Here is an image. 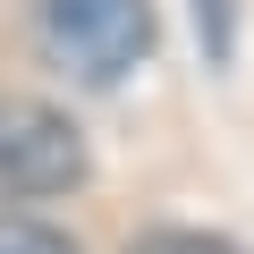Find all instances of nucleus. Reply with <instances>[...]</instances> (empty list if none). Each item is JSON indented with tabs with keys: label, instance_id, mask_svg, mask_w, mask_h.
<instances>
[{
	"label": "nucleus",
	"instance_id": "1",
	"mask_svg": "<svg viewBox=\"0 0 254 254\" xmlns=\"http://www.w3.org/2000/svg\"><path fill=\"white\" fill-rule=\"evenodd\" d=\"M43 51L76 85H119L153 51V0H43Z\"/></svg>",
	"mask_w": 254,
	"mask_h": 254
},
{
	"label": "nucleus",
	"instance_id": "2",
	"mask_svg": "<svg viewBox=\"0 0 254 254\" xmlns=\"http://www.w3.org/2000/svg\"><path fill=\"white\" fill-rule=\"evenodd\" d=\"M68 187H85V127L34 93H0V195L43 203Z\"/></svg>",
	"mask_w": 254,
	"mask_h": 254
},
{
	"label": "nucleus",
	"instance_id": "3",
	"mask_svg": "<svg viewBox=\"0 0 254 254\" xmlns=\"http://www.w3.org/2000/svg\"><path fill=\"white\" fill-rule=\"evenodd\" d=\"M0 254H76V237H60L34 212H0Z\"/></svg>",
	"mask_w": 254,
	"mask_h": 254
},
{
	"label": "nucleus",
	"instance_id": "4",
	"mask_svg": "<svg viewBox=\"0 0 254 254\" xmlns=\"http://www.w3.org/2000/svg\"><path fill=\"white\" fill-rule=\"evenodd\" d=\"M127 254H237L229 237H203V229H144Z\"/></svg>",
	"mask_w": 254,
	"mask_h": 254
},
{
	"label": "nucleus",
	"instance_id": "5",
	"mask_svg": "<svg viewBox=\"0 0 254 254\" xmlns=\"http://www.w3.org/2000/svg\"><path fill=\"white\" fill-rule=\"evenodd\" d=\"M195 26H203V51L229 60V0H195Z\"/></svg>",
	"mask_w": 254,
	"mask_h": 254
}]
</instances>
